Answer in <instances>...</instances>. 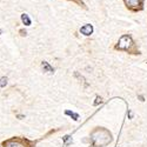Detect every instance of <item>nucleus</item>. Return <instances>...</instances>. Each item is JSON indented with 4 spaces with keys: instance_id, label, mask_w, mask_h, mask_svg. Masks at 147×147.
Masks as SVG:
<instances>
[{
    "instance_id": "obj_7",
    "label": "nucleus",
    "mask_w": 147,
    "mask_h": 147,
    "mask_svg": "<svg viewBox=\"0 0 147 147\" xmlns=\"http://www.w3.org/2000/svg\"><path fill=\"white\" fill-rule=\"evenodd\" d=\"M6 84H7V78H1L0 79V87L6 86Z\"/></svg>"
},
{
    "instance_id": "obj_5",
    "label": "nucleus",
    "mask_w": 147,
    "mask_h": 147,
    "mask_svg": "<svg viewBox=\"0 0 147 147\" xmlns=\"http://www.w3.org/2000/svg\"><path fill=\"white\" fill-rule=\"evenodd\" d=\"M21 20H22V22L25 24L26 26H30L31 25V19H30V17L27 14H22L21 16Z\"/></svg>"
},
{
    "instance_id": "obj_2",
    "label": "nucleus",
    "mask_w": 147,
    "mask_h": 147,
    "mask_svg": "<svg viewBox=\"0 0 147 147\" xmlns=\"http://www.w3.org/2000/svg\"><path fill=\"white\" fill-rule=\"evenodd\" d=\"M132 39L131 36L128 35H124L121 36L120 40H119V45H118V48H120V50H128L129 46H132Z\"/></svg>"
},
{
    "instance_id": "obj_1",
    "label": "nucleus",
    "mask_w": 147,
    "mask_h": 147,
    "mask_svg": "<svg viewBox=\"0 0 147 147\" xmlns=\"http://www.w3.org/2000/svg\"><path fill=\"white\" fill-rule=\"evenodd\" d=\"M34 145L35 142L19 137H14L3 141V147H34Z\"/></svg>"
},
{
    "instance_id": "obj_6",
    "label": "nucleus",
    "mask_w": 147,
    "mask_h": 147,
    "mask_svg": "<svg viewBox=\"0 0 147 147\" xmlns=\"http://www.w3.org/2000/svg\"><path fill=\"white\" fill-rule=\"evenodd\" d=\"M41 66H42V68H45L47 72H50V73H51V72H53V68H52L50 65H48V64L46 63V61H44V63L41 64Z\"/></svg>"
},
{
    "instance_id": "obj_3",
    "label": "nucleus",
    "mask_w": 147,
    "mask_h": 147,
    "mask_svg": "<svg viewBox=\"0 0 147 147\" xmlns=\"http://www.w3.org/2000/svg\"><path fill=\"white\" fill-rule=\"evenodd\" d=\"M125 4L131 8H138L141 6L142 0H125Z\"/></svg>"
},
{
    "instance_id": "obj_4",
    "label": "nucleus",
    "mask_w": 147,
    "mask_h": 147,
    "mask_svg": "<svg viewBox=\"0 0 147 147\" xmlns=\"http://www.w3.org/2000/svg\"><path fill=\"white\" fill-rule=\"evenodd\" d=\"M80 32H81L84 35H90V34H92V32H93V27H92V25L87 24V25H85V26H82V27L80 28Z\"/></svg>"
}]
</instances>
